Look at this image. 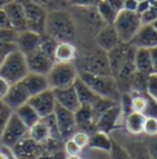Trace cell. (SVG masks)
<instances>
[{
    "instance_id": "91938a15",
    "label": "cell",
    "mask_w": 157,
    "mask_h": 159,
    "mask_svg": "<svg viewBox=\"0 0 157 159\" xmlns=\"http://www.w3.org/2000/svg\"><path fill=\"white\" fill-rule=\"evenodd\" d=\"M151 26H152V27H154V28H155V30L157 31V19L155 21H154L152 23H151Z\"/></svg>"
},
{
    "instance_id": "1f68e13d",
    "label": "cell",
    "mask_w": 157,
    "mask_h": 159,
    "mask_svg": "<svg viewBox=\"0 0 157 159\" xmlns=\"http://www.w3.org/2000/svg\"><path fill=\"white\" fill-rule=\"evenodd\" d=\"M118 104L117 102H113V100L111 99H107V98H98L92 105H91V111H92V116H93V120H95V122H96V120L106 111V110H108L111 107H113V105H116Z\"/></svg>"
},
{
    "instance_id": "b9f144b4",
    "label": "cell",
    "mask_w": 157,
    "mask_h": 159,
    "mask_svg": "<svg viewBox=\"0 0 157 159\" xmlns=\"http://www.w3.org/2000/svg\"><path fill=\"white\" fill-rule=\"evenodd\" d=\"M12 113H14V111H12L2 100L0 99V137H1V135H2V131H4V129H5V125H6L7 120L11 116Z\"/></svg>"
},
{
    "instance_id": "ba28073f",
    "label": "cell",
    "mask_w": 157,
    "mask_h": 159,
    "mask_svg": "<svg viewBox=\"0 0 157 159\" xmlns=\"http://www.w3.org/2000/svg\"><path fill=\"white\" fill-rule=\"evenodd\" d=\"M26 26L28 31H32L38 34L45 33V23L48 17V11L32 1L23 2Z\"/></svg>"
},
{
    "instance_id": "60d3db41",
    "label": "cell",
    "mask_w": 157,
    "mask_h": 159,
    "mask_svg": "<svg viewBox=\"0 0 157 159\" xmlns=\"http://www.w3.org/2000/svg\"><path fill=\"white\" fill-rule=\"evenodd\" d=\"M17 36H19V32L15 31L14 28L0 30V42H2V43H7V44H14V45H16Z\"/></svg>"
},
{
    "instance_id": "3957f363",
    "label": "cell",
    "mask_w": 157,
    "mask_h": 159,
    "mask_svg": "<svg viewBox=\"0 0 157 159\" xmlns=\"http://www.w3.org/2000/svg\"><path fill=\"white\" fill-rule=\"evenodd\" d=\"M78 77L82 80L98 97L107 98L119 103L121 93L119 92L116 80L108 75H95L88 72H80Z\"/></svg>"
},
{
    "instance_id": "83f0119b",
    "label": "cell",
    "mask_w": 157,
    "mask_h": 159,
    "mask_svg": "<svg viewBox=\"0 0 157 159\" xmlns=\"http://www.w3.org/2000/svg\"><path fill=\"white\" fill-rule=\"evenodd\" d=\"M134 64H135L136 72L145 74V75L154 74L150 49H136L134 55Z\"/></svg>"
},
{
    "instance_id": "5b68a950",
    "label": "cell",
    "mask_w": 157,
    "mask_h": 159,
    "mask_svg": "<svg viewBox=\"0 0 157 159\" xmlns=\"http://www.w3.org/2000/svg\"><path fill=\"white\" fill-rule=\"evenodd\" d=\"M69 7H70L69 11L73 15L74 21L76 23L78 33V30H83L85 34H90L93 38L98 31L106 25L99 17L96 7H74V6H69Z\"/></svg>"
},
{
    "instance_id": "52a82bcc",
    "label": "cell",
    "mask_w": 157,
    "mask_h": 159,
    "mask_svg": "<svg viewBox=\"0 0 157 159\" xmlns=\"http://www.w3.org/2000/svg\"><path fill=\"white\" fill-rule=\"evenodd\" d=\"M112 25L117 32L120 43H130L142 23L137 12L121 10Z\"/></svg>"
},
{
    "instance_id": "cb8c5ba5",
    "label": "cell",
    "mask_w": 157,
    "mask_h": 159,
    "mask_svg": "<svg viewBox=\"0 0 157 159\" xmlns=\"http://www.w3.org/2000/svg\"><path fill=\"white\" fill-rule=\"evenodd\" d=\"M113 139L111 134H106L102 131H95L93 134L90 135V141H88V149L91 151H97V152H103V153H109L112 148Z\"/></svg>"
},
{
    "instance_id": "d4e9b609",
    "label": "cell",
    "mask_w": 157,
    "mask_h": 159,
    "mask_svg": "<svg viewBox=\"0 0 157 159\" xmlns=\"http://www.w3.org/2000/svg\"><path fill=\"white\" fill-rule=\"evenodd\" d=\"M78 55V47L75 43L70 42H58L54 50L55 62H74Z\"/></svg>"
},
{
    "instance_id": "681fc988",
    "label": "cell",
    "mask_w": 157,
    "mask_h": 159,
    "mask_svg": "<svg viewBox=\"0 0 157 159\" xmlns=\"http://www.w3.org/2000/svg\"><path fill=\"white\" fill-rule=\"evenodd\" d=\"M137 5H139V1H137V0H123V6H124L123 10L135 11V12H136Z\"/></svg>"
},
{
    "instance_id": "7dc6e473",
    "label": "cell",
    "mask_w": 157,
    "mask_h": 159,
    "mask_svg": "<svg viewBox=\"0 0 157 159\" xmlns=\"http://www.w3.org/2000/svg\"><path fill=\"white\" fill-rule=\"evenodd\" d=\"M146 144H147L150 159H157V136L146 137Z\"/></svg>"
},
{
    "instance_id": "d6a6232c",
    "label": "cell",
    "mask_w": 157,
    "mask_h": 159,
    "mask_svg": "<svg viewBox=\"0 0 157 159\" xmlns=\"http://www.w3.org/2000/svg\"><path fill=\"white\" fill-rule=\"evenodd\" d=\"M130 93V103L131 110L135 113H145L147 105V93H137V92H129Z\"/></svg>"
},
{
    "instance_id": "7c38bea8",
    "label": "cell",
    "mask_w": 157,
    "mask_h": 159,
    "mask_svg": "<svg viewBox=\"0 0 157 159\" xmlns=\"http://www.w3.org/2000/svg\"><path fill=\"white\" fill-rule=\"evenodd\" d=\"M53 114H54L55 120H57V125H58L61 139L63 141L69 139L78 131L74 111H70V110H68V109H65V108L57 104Z\"/></svg>"
},
{
    "instance_id": "7bdbcfd3",
    "label": "cell",
    "mask_w": 157,
    "mask_h": 159,
    "mask_svg": "<svg viewBox=\"0 0 157 159\" xmlns=\"http://www.w3.org/2000/svg\"><path fill=\"white\" fill-rule=\"evenodd\" d=\"M70 139H73L81 149H85L88 147V141H90V135L83 132V131H76Z\"/></svg>"
},
{
    "instance_id": "f907efd6",
    "label": "cell",
    "mask_w": 157,
    "mask_h": 159,
    "mask_svg": "<svg viewBox=\"0 0 157 159\" xmlns=\"http://www.w3.org/2000/svg\"><path fill=\"white\" fill-rule=\"evenodd\" d=\"M116 12H120L123 9H124V6H123V0H104Z\"/></svg>"
},
{
    "instance_id": "4fadbf2b",
    "label": "cell",
    "mask_w": 157,
    "mask_h": 159,
    "mask_svg": "<svg viewBox=\"0 0 157 159\" xmlns=\"http://www.w3.org/2000/svg\"><path fill=\"white\" fill-rule=\"evenodd\" d=\"M39 115L40 119L50 115L54 113V109L57 107V102L54 98L53 91L49 88L47 91H43L36 96H32L27 102Z\"/></svg>"
},
{
    "instance_id": "6da1fadb",
    "label": "cell",
    "mask_w": 157,
    "mask_h": 159,
    "mask_svg": "<svg viewBox=\"0 0 157 159\" xmlns=\"http://www.w3.org/2000/svg\"><path fill=\"white\" fill-rule=\"evenodd\" d=\"M78 72H88L95 75H111L107 53L98 48L96 43L86 42L81 49L78 48V55L74 61Z\"/></svg>"
},
{
    "instance_id": "44dd1931",
    "label": "cell",
    "mask_w": 157,
    "mask_h": 159,
    "mask_svg": "<svg viewBox=\"0 0 157 159\" xmlns=\"http://www.w3.org/2000/svg\"><path fill=\"white\" fill-rule=\"evenodd\" d=\"M23 87L26 88L27 93L30 94V98L32 96H36L43 91L49 89V84H48V80L45 75H40L36 72H28L22 81H20Z\"/></svg>"
},
{
    "instance_id": "f5cc1de1",
    "label": "cell",
    "mask_w": 157,
    "mask_h": 159,
    "mask_svg": "<svg viewBox=\"0 0 157 159\" xmlns=\"http://www.w3.org/2000/svg\"><path fill=\"white\" fill-rule=\"evenodd\" d=\"M9 88H10V83H9L6 80H4L1 76H0V99L7 93Z\"/></svg>"
},
{
    "instance_id": "74e56055",
    "label": "cell",
    "mask_w": 157,
    "mask_h": 159,
    "mask_svg": "<svg viewBox=\"0 0 157 159\" xmlns=\"http://www.w3.org/2000/svg\"><path fill=\"white\" fill-rule=\"evenodd\" d=\"M142 135L146 137H156L157 136V119L156 118H145L142 126Z\"/></svg>"
},
{
    "instance_id": "ffe728a7",
    "label": "cell",
    "mask_w": 157,
    "mask_h": 159,
    "mask_svg": "<svg viewBox=\"0 0 157 159\" xmlns=\"http://www.w3.org/2000/svg\"><path fill=\"white\" fill-rule=\"evenodd\" d=\"M54 93V98L57 104L70 110V111H76L80 108V102H78V94L75 92L74 86L66 87V88H60V89H52Z\"/></svg>"
},
{
    "instance_id": "c3c4849f",
    "label": "cell",
    "mask_w": 157,
    "mask_h": 159,
    "mask_svg": "<svg viewBox=\"0 0 157 159\" xmlns=\"http://www.w3.org/2000/svg\"><path fill=\"white\" fill-rule=\"evenodd\" d=\"M14 49H16V45L0 42V64H1V61L4 60V58H5L10 52H12Z\"/></svg>"
},
{
    "instance_id": "6125c7cd",
    "label": "cell",
    "mask_w": 157,
    "mask_h": 159,
    "mask_svg": "<svg viewBox=\"0 0 157 159\" xmlns=\"http://www.w3.org/2000/svg\"><path fill=\"white\" fill-rule=\"evenodd\" d=\"M137 1H145V0H137Z\"/></svg>"
},
{
    "instance_id": "db71d44e",
    "label": "cell",
    "mask_w": 157,
    "mask_h": 159,
    "mask_svg": "<svg viewBox=\"0 0 157 159\" xmlns=\"http://www.w3.org/2000/svg\"><path fill=\"white\" fill-rule=\"evenodd\" d=\"M150 54H151V61H152V69L154 72L157 74V47L150 49Z\"/></svg>"
},
{
    "instance_id": "9f6ffc18",
    "label": "cell",
    "mask_w": 157,
    "mask_h": 159,
    "mask_svg": "<svg viewBox=\"0 0 157 159\" xmlns=\"http://www.w3.org/2000/svg\"><path fill=\"white\" fill-rule=\"evenodd\" d=\"M11 0H0V9H4V6L6 5V4H9Z\"/></svg>"
},
{
    "instance_id": "484cf974",
    "label": "cell",
    "mask_w": 157,
    "mask_h": 159,
    "mask_svg": "<svg viewBox=\"0 0 157 159\" xmlns=\"http://www.w3.org/2000/svg\"><path fill=\"white\" fill-rule=\"evenodd\" d=\"M145 115L141 113H130L129 115H126L123 120V129L125 130V132L130 136H141L142 135V126H144V121H145Z\"/></svg>"
},
{
    "instance_id": "f546056e",
    "label": "cell",
    "mask_w": 157,
    "mask_h": 159,
    "mask_svg": "<svg viewBox=\"0 0 157 159\" xmlns=\"http://www.w3.org/2000/svg\"><path fill=\"white\" fill-rule=\"evenodd\" d=\"M28 136L33 141H36L39 144L45 143L48 139H50V134L49 130L45 125V122L40 119L38 122H36L32 127L28 129Z\"/></svg>"
},
{
    "instance_id": "680465c9",
    "label": "cell",
    "mask_w": 157,
    "mask_h": 159,
    "mask_svg": "<svg viewBox=\"0 0 157 159\" xmlns=\"http://www.w3.org/2000/svg\"><path fill=\"white\" fill-rule=\"evenodd\" d=\"M66 159H88V158H83L82 156H75V157H66Z\"/></svg>"
},
{
    "instance_id": "e575fe53",
    "label": "cell",
    "mask_w": 157,
    "mask_h": 159,
    "mask_svg": "<svg viewBox=\"0 0 157 159\" xmlns=\"http://www.w3.org/2000/svg\"><path fill=\"white\" fill-rule=\"evenodd\" d=\"M147 77L149 75L135 72L134 77L130 83V92H137V93H146V84H147Z\"/></svg>"
},
{
    "instance_id": "836d02e7",
    "label": "cell",
    "mask_w": 157,
    "mask_h": 159,
    "mask_svg": "<svg viewBox=\"0 0 157 159\" xmlns=\"http://www.w3.org/2000/svg\"><path fill=\"white\" fill-rule=\"evenodd\" d=\"M39 6L44 7L48 12L57 11V10H64L69 7V0H30Z\"/></svg>"
},
{
    "instance_id": "4316f807",
    "label": "cell",
    "mask_w": 157,
    "mask_h": 159,
    "mask_svg": "<svg viewBox=\"0 0 157 159\" xmlns=\"http://www.w3.org/2000/svg\"><path fill=\"white\" fill-rule=\"evenodd\" d=\"M74 88H75V92L78 94V102H80V105H92L96 100L99 98L97 94L82 81V80L78 77L76 81L74 82Z\"/></svg>"
},
{
    "instance_id": "4dcf8cb0",
    "label": "cell",
    "mask_w": 157,
    "mask_h": 159,
    "mask_svg": "<svg viewBox=\"0 0 157 159\" xmlns=\"http://www.w3.org/2000/svg\"><path fill=\"white\" fill-rule=\"evenodd\" d=\"M97 12L99 15V17L102 19V21L106 23V25H112L116 17H117L118 12H116L104 0H101L99 4L97 5Z\"/></svg>"
},
{
    "instance_id": "f6af8a7d",
    "label": "cell",
    "mask_w": 157,
    "mask_h": 159,
    "mask_svg": "<svg viewBox=\"0 0 157 159\" xmlns=\"http://www.w3.org/2000/svg\"><path fill=\"white\" fill-rule=\"evenodd\" d=\"M144 115L146 118H156L157 119V99L147 94V105Z\"/></svg>"
},
{
    "instance_id": "7402d4cb",
    "label": "cell",
    "mask_w": 157,
    "mask_h": 159,
    "mask_svg": "<svg viewBox=\"0 0 157 159\" xmlns=\"http://www.w3.org/2000/svg\"><path fill=\"white\" fill-rule=\"evenodd\" d=\"M74 115H75L76 129L78 131H83V132H86L88 135H91L95 131H97L96 122L93 120L90 105H80V108L74 113Z\"/></svg>"
},
{
    "instance_id": "ab89813d",
    "label": "cell",
    "mask_w": 157,
    "mask_h": 159,
    "mask_svg": "<svg viewBox=\"0 0 157 159\" xmlns=\"http://www.w3.org/2000/svg\"><path fill=\"white\" fill-rule=\"evenodd\" d=\"M63 151L66 154V157H75V156H81L83 149H81L73 139H66V141H64Z\"/></svg>"
},
{
    "instance_id": "ee69618b",
    "label": "cell",
    "mask_w": 157,
    "mask_h": 159,
    "mask_svg": "<svg viewBox=\"0 0 157 159\" xmlns=\"http://www.w3.org/2000/svg\"><path fill=\"white\" fill-rule=\"evenodd\" d=\"M146 93L151 96L152 98L157 99V74H151L147 77V84H146Z\"/></svg>"
},
{
    "instance_id": "e0dca14e",
    "label": "cell",
    "mask_w": 157,
    "mask_h": 159,
    "mask_svg": "<svg viewBox=\"0 0 157 159\" xmlns=\"http://www.w3.org/2000/svg\"><path fill=\"white\" fill-rule=\"evenodd\" d=\"M129 44L136 49H152L157 47V31L151 25H141Z\"/></svg>"
},
{
    "instance_id": "603a6c76",
    "label": "cell",
    "mask_w": 157,
    "mask_h": 159,
    "mask_svg": "<svg viewBox=\"0 0 157 159\" xmlns=\"http://www.w3.org/2000/svg\"><path fill=\"white\" fill-rule=\"evenodd\" d=\"M40 37H42V34L35 33L28 30L19 32V36L16 39V49L20 50L23 55H27L39 45Z\"/></svg>"
},
{
    "instance_id": "9c48e42d",
    "label": "cell",
    "mask_w": 157,
    "mask_h": 159,
    "mask_svg": "<svg viewBox=\"0 0 157 159\" xmlns=\"http://www.w3.org/2000/svg\"><path fill=\"white\" fill-rule=\"evenodd\" d=\"M27 135H28V127L17 118L15 113H12L5 125V129L0 137V143L7 147H12Z\"/></svg>"
},
{
    "instance_id": "94428289",
    "label": "cell",
    "mask_w": 157,
    "mask_h": 159,
    "mask_svg": "<svg viewBox=\"0 0 157 159\" xmlns=\"http://www.w3.org/2000/svg\"><path fill=\"white\" fill-rule=\"evenodd\" d=\"M15 1H19V2H22V4H23V2H27V1H30V0H15Z\"/></svg>"
},
{
    "instance_id": "ac0fdd59",
    "label": "cell",
    "mask_w": 157,
    "mask_h": 159,
    "mask_svg": "<svg viewBox=\"0 0 157 159\" xmlns=\"http://www.w3.org/2000/svg\"><path fill=\"white\" fill-rule=\"evenodd\" d=\"M28 99H30V94L27 93L26 88L23 87V84L21 82L10 84V88H9L7 93L1 98V100L12 111H15L21 105L26 104L28 102Z\"/></svg>"
},
{
    "instance_id": "9a60e30c",
    "label": "cell",
    "mask_w": 157,
    "mask_h": 159,
    "mask_svg": "<svg viewBox=\"0 0 157 159\" xmlns=\"http://www.w3.org/2000/svg\"><path fill=\"white\" fill-rule=\"evenodd\" d=\"M11 149L16 159H36L39 154L44 153L43 146L33 141L28 135L14 144Z\"/></svg>"
},
{
    "instance_id": "bcb514c9",
    "label": "cell",
    "mask_w": 157,
    "mask_h": 159,
    "mask_svg": "<svg viewBox=\"0 0 157 159\" xmlns=\"http://www.w3.org/2000/svg\"><path fill=\"white\" fill-rule=\"evenodd\" d=\"M101 0H69V6L74 7H97Z\"/></svg>"
},
{
    "instance_id": "2e32d148",
    "label": "cell",
    "mask_w": 157,
    "mask_h": 159,
    "mask_svg": "<svg viewBox=\"0 0 157 159\" xmlns=\"http://www.w3.org/2000/svg\"><path fill=\"white\" fill-rule=\"evenodd\" d=\"M7 16V20L10 22L11 27L17 31L22 32L27 30L26 26V17H25V9H23V4L11 0L9 4H6L2 9Z\"/></svg>"
},
{
    "instance_id": "f35d334b",
    "label": "cell",
    "mask_w": 157,
    "mask_h": 159,
    "mask_svg": "<svg viewBox=\"0 0 157 159\" xmlns=\"http://www.w3.org/2000/svg\"><path fill=\"white\" fill-rule=\"evenodd\" d=\"M43 121L45 122L48 130H49V134H50V139H61L60 137V132H59L58 125H57V120H55V116L54 114H50L45 118H43ZM63 141V139H61Z\"/></svg>"
},
{
    "instance_id": "8992f818",
    "label": "cell",
    "mask_w": 157,
    "mask_h": 159,
    "mask_svg": "<svg viewBox=\"0 0 157 159\" xmlns=\"http://www.w3.org/2000/svg\"><path fill=\"white\" fill-rule=\"evenodd\" d=\"M45 76L50 89H60L73 86L78 72L74 62H55Z\"/></svg>"
},
{
    "instance_id": "277c9868",
    "label": "cell",
    "mask_w": 157,
    "mask_h": 159,
    "mask_svg": "<svg viewBox=\"0 0 157 159\" xmlns=\"http://www.w3.org/2000/svg\"><path fill=\"white\" fill-rule=\"evenodd\" d=\"M28 72L26 57L17 49L10 52L0 64V76L10 84L22 81Z\"/></svg>"
},
{
    "instance_id": "11a10c76",
    "label": "cell",
    "mask_w": 157,
    "mask_h": 159,
    "mask_svg": "<svg viewBox=\"0 0 157 159\" xmlns=\"http://www.w3.org/2000/svg\"><path fill=\"white\" fill-rule=\"evenodd\" d=\"M36 159H52V154H48V153H42V154H39Z\"/></svg>"
},
{
    "instance_id": "5bb4252c",
    "label": "cell",
    "mask_w": 157,
    "mask_h": 159,
    "mask_svg": "<svg viewBox=\"0 0 157 159\" xmlns=\"http://www.w3.org/2000/svg\"><path fill=\"white\" fill-rule=\"evenodd\" d=\"M121 126H123V119H121V110L119 103L111 107L96 120V129L98 131L106 134H112L113 131L120 129Z\"/></svg>"
},
{
    "instance_id": "7a4b0ae2",
    "label": "cell",
    "mask_w": 157,
    "mask_h": 159,
    "mask_svg": "<svg viewBox=\"0 0 157 159\" xmlns=\"http://www.w3.org/2000/svg\"><path fill=\"white\" fill-rule=\"evenodd\" d=\"M45 34L57 42L75 43L78 37V28L73 15L68 9L48 12Z\"/></svg>"
},
{
    "instance_id": "8d00e7d4",
    "label": "cell",
    "mask_w": 157,
    "mask_h": 159,
    "mask_svg": "<svg viewBox=\"0 0 157 159\" xmlns=\"http://www.w3.org/2000/svg\"><path fill=\"white\" fill-rule=\"evenodd\" d=\"M113 139V137H112ZM109 156V159H130L128 152L124 149V147L113 139V143H112V148L108 153Z\"/></svg>"
},
{
    "instance_id": "816d5d0a",
    "label": "cell",
    "mask_w": 157,
    "mask_h": 159,
    "mask_svg": "<svg viewBox=\"0 0 157 159\" xmlns=\"http://www.w3.org/2000/svg\"><path fill=\"white\" fill-rule=\"evenodd\" d=\"M5 28H12L10 22L7 20V16L5 14V11L2 9H0V30H5Z\"/></svg>"
},
{
    "instance_id": "d6986e66",
    "label": "cell",
    "mask_w": 157,
    "mask_h": 159,
    "mask_svg": "<svg viewBox=\"0 0 157 159\" xmlns=\"http://www.w3.org/2000/svg\"><path fill=\"white\" fill-rule=\"evenodd\" d=\"M93 42L98 48H101L106 53H108L109 50L116 48L118 44H120V40L118 38L113 25H104L93 37Z\"/></svg>"
},
{
    "instance_id": "d590c367",
    "label": "cell",
    "mask_w": 157,
    "mask_h": 159,
    "mask_svg": "<svg viewBox=\"0 0 157 159\" xmlns=\"http://www.w3.org/2000/svg\"><path fill=\"white\" fill-rule=\"evenodd\" d=\"M157 19V0H151L150 6L142 14H140V20L142 25H151Z\"/></svg>"
},
{
    "instance_id": "8fae6325",
    "label": "cell",
    "mask_w": 157,
    "mask_h": 159,
    "mask_svg": "<svg viewBox=\"0 0 157 159\" xmlns=\"http://www.w3.org/2000/svg\"><path fill=\"white\" fill-rule=\"evenodd\" d=\"M25 57H26L30 72L47 75L49 72V70L52 69V66L55 64L54 58L50 57L49 54H47L44 50H42L39 45L33 52H31L30 54H27Z\"/></svg>"
},
{
    "instance_id": "6f0895ef",
    "label": "cell",
    "mask_w": 157,
    "mask_h": 159,
    "mask_svg": "<svg viewBox=\"0 0 157 159\" xmlns=\"http://www.w3.org/2000/svg\"><path fill=\"white\" fill-rule=\"evenodd\" d=\"M106 153H103V152H99V156L97 157V159H109V156H108V158L104 156Z\"/></svg>"
},
{
    "instance_id": "f1b7e54d",
    "label": "cell",
    "mask_w": 157,
    "mask_h": 159,
    "mask_svg": "<svg viewBox=\"0 0 157 159\" xmlns=\"http://www.w3.org/2000/svg\"><path fill=\"white\" fill-rule=\"evenodd\" d=\"M14 113L17 115V118H19L28 129L32 127L36 122H38L39 120H40L39 115L36 113V110H35L28 103L21 105L20 108H17V109L14 111Z\"/></svg>"
},
{
    "instance_id": "30bf717a",
    "label": "cell",
    "mask_w": 157,
    "mask_h": 159,
    "mask_svg": "<svg viewBox=\"0 0 157 159\" xmlns=\"http://www.w3.org/2000/svg\"><path fill=\"white\" fill-rule=\"evenodd\" d=\"M128 152L130 159H150L146 139H139V136H130L125 132L124 136L113 137Z\"/></svg>"
}]
</instances>
